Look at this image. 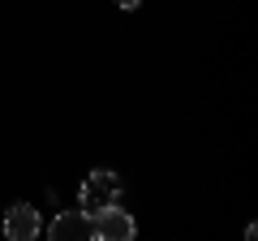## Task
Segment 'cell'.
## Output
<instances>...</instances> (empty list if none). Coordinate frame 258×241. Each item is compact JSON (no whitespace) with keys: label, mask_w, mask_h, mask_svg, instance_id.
<instances>
[{"label":"cell","mask_w":258,"mask_h":241,"mask_svg":"<svg viewBox=\"0 0 258 241\" xmlns=\"http://www.w3.org/2000/svg\"><path fill=\"white\" fill-rule=\"evenodd\" d=\"M116 5H120V9H138L142 0H116Z\"/></svg>","instance_id":"obj_5"},{"label":"cell","mask_w":258,"mask_h":241,"mask_svg":"<svg viewBox=\"0 0 258 241\" xmlns=\"http://www.w3.org/2000/svg\"><path fill=\"white\" fill-rule=\"evenodd\" d=\"M116 194H120V176L108 172V168H95V172L82 181V211L86 215L103 211V207L116 203Z\"/></svg>","instance_id":"obj_1"},{"label":"cell","mask_w":258,"mask_h":241,"mask_svg":"<svg viewBox=\"0 0 258 241\" xmlns=\"http://www.w3.org/2000/svg\"><path fill=\"white\" fill-rule=\"evenodd\" d=\"M52 237L56 241H91L95 228H91V215L78 207V211H60L52 220Z\"/></svg>","instance_id":"obj_3"},{"label":"cell","mask_w":258,"mask_h":241,"mask_svg":"<svg viewBox=\"0 0 258 241\" xmlns=\"http://www.w3.org/2000/svg\"><path fill=\"white\" fill-rule=\"evenodd\" d=\"M5 237H9V241L39 237V211H35V207H26V203L9 207V215H5Z\"/></svg>","instance_id":"obj_4"},{"label":"cell","mask_w":258,"mask_h":241,"mask_svg":"<svg viewBox=\"0 0 258 241\" xmlns=\"http://www.w3.org/2000/svg\"><path fill=\"white\" fill-rule=\"evenodd\" d=\"M91 228H95L99 241H129L134 232H138V224H134L129 211H120V207L112 203V207H103V211L91 215Z\"/></svg>","instance_id":"obj_2"}]
</instances>
